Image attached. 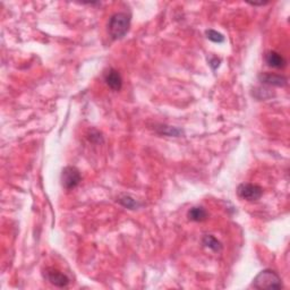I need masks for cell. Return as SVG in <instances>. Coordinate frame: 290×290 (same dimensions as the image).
Listing matches in <instances>:
<instances>
[{
  "label": "cell",
  "instance_id": "cell-1",
  "mask_svg": "<svg viewBox=\"0 0 290 290\" xmlns=\"http://www.w3.org/2000/svg\"><path fill=\"white\" fill-rule=\"evenodd\" d=\"M131 26V15L127 13H116L109 19L108 32L112 40H119L127 34Z\"/></svg>",
  "mask_w": 290,
  "mask_h": 290
},
{
  "label": "cell",
  "instance_id": "cell-2",
  "mask_svg": "<svg viewBox=\"0 0 290 290\" xmlns=\"http://www.w3.org/2000/svg\"><path fill=\"white\" fill-rule=\"evenodd\" d=\"M252 287L255 289H281L284 286L280 275L275 271L267 268L254 278Z\"/></svg>",
  "mask_w": 290,
  "mask_h": 290
},
{
  "label": "cell",
  "instance_id": "cell-3",
  "mask_svg": "<svg viewBox=\"0 0 290 290\" xmlns=\"http://www.w3.org/2000/svg\"><path fill=\"white\" fill-rule=\"evenodd\" d=\"M81 179L82 177H81L80 170H78L76 167H71V166L64 168L62 171V177H60L63 187L67 189V191L77 187L78 184L81 182Z\"/></svg>",
  "mask_w": 290,
  "mask_h": 290
},
{
  "label": "cell",
  "instance_id": "cell-4",
  "mask_svg": "<svg viewBox=\"0 0 290 290\" xmlns=\"http://www.w3.org/2000/svg\"><path fill=\"white\" fill-rule=\"evenodd\" d=\"M237 194L245 201L254 202L262 198L263 188L254 184H241L237 188Z\"/></svg>",
  "mask_w": 290,
  "mask_h": 290
},
{
  "label": "cell",
  "instance_id": "cell-5",
  "mask_svg": "<svg viewBox=\"0 0 290 290\" xmlns=\"http://www.w3.org/2000/svg\"><path fill=\"white\" fill-rule=\"evenodd\" d=\"M45 279L50 284L56 286L58 288L67 287L69 285V278L66 274H64L63 272L53 268H48L45 270Z\"/></svg>",
  "mask_w": 290,
  "mask_h": 290
},
{
  "label": "cell",
  "instance_id": "cell-6",
  "mask_svg": "<svg viewBox=\"0 0 290 290\" xmlns=\"http://www.w3.org/2000/svg\"><path fill=\"white\" fill-rule=\"evenodd\" d=\"M259 81L262 84L268 85V87H278L284 88L288 84V78L280 74L274 73H261L259 75Z\"/></svg>",
  "mask_w": 290,
  "mask_h": 290
},
{
  "label": "cell",
  "instance_id": "cell-7",
  "mask_svg": "<svg viewBox=\"0 0 290 290\" xmlns=\"http://www.w3.org/2000/svg\"><path fill=\"white\" fill-rule=\"evenodd\" d=\"M105 81L107 85L113 89V91H120L121 88H123V78H121V75L119 74V71L113 69V68H110L107 71L105 75Z\"/></svg>",
  "mask_w": 290,
  "mask_h": 290
},
{
  "label": "cell",
  "instance_id": "cell-8",
  "mask_svg": "<svg viewBox=\"0 0 290 290\" xmlns=\"http://www.w3.org/2000/svg\"><path fill=\"white\" fill-rule=\"evenodd\" d=\"M266 63L268 67L275 68V69H282L287 65L286 59L277 51H268L266 55Z\"/></svg>",
  "mask_w": 290,
  "mask_h": 290
},
{
  "label": "cell",
  "instance_id": "cell-9",
  "mask_svg": "<svg viewBox=\"0 0 290 290\" xmlns=\"http://www.w3.org/2000/svg\"><path fill=\"white\" fill-rule=\"evenodd\" d=\"M187 217L189 220L194 221V223H202L207 219L209 214L203 206H194L188 211Z\"/></svg>",
  "mask_w": 290,
  "mask_h": 290
},
{
  "label": "cell",
  "instance_id": "cell-10",
  "mask_svg": "<svg viewBox=\"0 0 290 290\" xmlns=\"http://www.w3.org/2000/svg\"><path fill=\"white\" fill-rule=\"evenodd\" d=\"M202 244L216 253H219V252H221V250H223V244H221V243L218 241V239L214 237L213 235L204 236V237L202 238Z\"/></svg>",
  "mask_w": 290,
  "mask_h": 290
},
{
  "label": "cell",
  "instance_id": "cell-11",
  "mask_svg": "<svg viewBox=\"0 0 290 290\" xmlns=\"http://www.w3.org/2000/svg\"><path fill=\"white\" fill-rule=\"evenodd\" d=\"M118 202H119L124 207H127V209L130 210H136L141 206V204L128 195H123L118 200Z\"/></svg>",
  "mask_w": 290,
  "mask_h": 290
},
{
  "label": "cell",
  "instance_id": "cell-12",
  "mask_svg": "<svg viewBox=\"0 0 290 290\" xmlns=\"http://www.w3.org/2000/svg\"><path fill=\"white\" fill-rule=\"evenodd\" d=\"M205 34H206V38L209 39L210 41L214 42V44H223V42H224L223 34H221L220 32L214 31V30H207L205 32Z\"/></svg>",
  "mask_w": 290,
  "mask_h": 290
},
{
  "label": "cell",
  "instance_id": "cell-13",
  "mask_svg": "<svg viewBox=\"0 0 290 290\" xmlns=\"http://www.w3.org/2000/svg\"><path fill=\"white\" fill-rule=\"evenodd\" d=\"M161 134L163 135H168V136H179L182 134V132L180 130H178L176 127H170V126H162L160 131Z\"/></svg>",
  "mask_w": 290,
  "mask_h": 290
},
{
  "label": "cell",
  "instance_id": "cell-14",
  "mask_svg": "<svg viewBox=\"0 0 290 290\" xmlns=\"http://www.w3.org/2000/svg\"><path fill=\"white\" fill-rule=\"evenodd\" d=\"M219 65H220V59H218L217 57H213V58L210 60V66L212 67L213 70H216L217 68L219 67Z\"/></svg>",
  "mask_w": 290,
  "mask_h": 290
}]
</instances>
